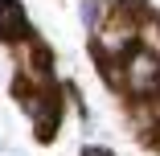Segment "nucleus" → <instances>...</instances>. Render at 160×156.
I'll return each mask as SVG.
<instances>
[{
    "instance_id": "f257e3e1",
    "label": "nucleus",
    "mask_w": 160,
    "mask_h": 156,
    "mask_svg": "<svg viewBox=\"0 0 160 156\" xmlns=\"http://www.w3.org/2000/svg\"><path fill=\"white\" fill-rule=\"evenodd\" d=\"M127 99H156L160 95V53L144 49V45H132L123 58H119V86Z\"/></svg>"
},
{
    "instance_id": "f03ea898",
    "label": "nucleus",
    "mask_w": 160,
    "mask_h": 156,
    "mask_svg": "<svg viewBox=\"0 0 160 156\" xmlns=\"http://www.w3.org/2000/svg\"><path fill=\"white\" fill-rule=\"evenodd\" d=\"M29 33H33V29H29V17L21 8V0H0V41H4V45H17Z\"/></svg>"
},
{
    "instance_id": "7ed1b4c3",
    "label": "nucleus",
    "mask_w": 160,
    "mask_h": 156,
    "mask_svg": "<svg viewBox=\"0 0 160 156\" xmlns=\"http://www.w3.org/2000/svg\"><path fill=\"white\" fill-rule=\"evenodd\" d=\"M107 13H111V4H107V0H82V4H78V21H82V29H86V33H94V29L107 21Z\"/></svg>"
},
{
    "instance_id": "20e7f679",
    "label": "nucleus",
    "mask_w": 160,
    "mask_h": 156,
    "mask_svg": "<svg viewBox=\"0 0 160 156\" xmlns=\"http://www.w3.org/2000/svg\"><path fill=\"white\" fill-rule=\"evenodd\" d=\"M136 45L160 53V17H156V13H148V17L140 21V41H136Z\"/></svg>"
},
{
    "instance_id": "39448f33",
    "label": "nucleus",
    "mask_w": 160,
    "mask_h": 156,
    "mask_svg": "<svg viewBox=\"0 0 160 156\" xmlns=\"http://www.w3.org/2000/svg\"><path fill=\"white\" fill-rule=\"evenodd\" d=\"M82 156H115V152H107V148H94V144H86V148H82Z\"/></svg>"
}]
</instances>
